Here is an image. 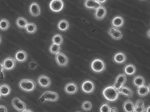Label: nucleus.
Segmentation results:
<instances>
[{
    "instance_id": "aec40b11",
    "label": "nucleus",
    "mask_w": 150,
    "mask_h": 112,
    "mask_svg": "<svg viewBox=\"0 0 150 112\" xmlns=\"http://www.w3.org/2000/svg\"><path fill=\"white\" fill-rule=\"evenodd\" d=\"M117 91L118 93L122 94L128 98H131L133 95V92L132 90L126 86L122 87L119 90H117Z\"/></svg>"
},
{
    "instance_id": "0eeeda50",
    "label": "nucleus",
    "mask_w": 150,
    "mask_h": 112,
    "mask_svg": "<svg viewBox=\"0 0 150 112\" xmlns=\"http://www.w3.org/2000/svg\"><path fill=\"white\" fill-rule=\"evenodd\" d=\"M94 89V84L91 80H86L81 85V89L86 93H91L93 92Z\"/></svg>"
},
{
    "instance_id": "c9c22d12",
    "label": "nucleus",
    "mask_w": 150,
    "mask_h": 112,
    "mask_svg": "<svg viewBox=\"0 0 150 112\" xmlns=\"http://www.w3.org/2000/svg\"><path fill=\"white\" fill-rule=\"evenodd\" d=\"M0 112H8L7 108L5 106L0 105Z\"/></svg>"
},
{
    "instance_id": "7c9ffc66",
    "label": "nucleus",
    "mask_w": 150,
    "mask_h": 112,
    "mask_svg": "<svg viewBox=\"0 0 150 112\" xmlns=\"http://www.w3.org/2000/svg\"><path fill=\"white\" fill-rule=\"evenodd\" d=\"M52 42L53 44L60 45L63 43V37L60 34H56L52 37Z\"/></svg>"
},
{
    "instance_id": "9d476101",
    "label": "nucleus",
    "mask_w": 150,
    "mask_h": 112,
    "mask_svg": "<svg viewBox=\"0 0 150 112\" xmlns=\"http://www.w3.org/2000/svg\"><path fill=\"white\" fill-rule=\"evenodd\" d=\"M126 76L124 74H119L117 75V77L116 78L115 81V84L113 85V87L116 89L117 90H119L123 85L126 82Z\"/></svg>"
},
{
    "instance_id": "49530a36",
    "label": "nucleus",
    "mask_w": 150,
    "mask_h": 112,
    "mask_svg": "<svg viewBox=\"0 0 150 112\" xmlns=\"http://www.w3.org/2000/svg\"></svg>"
},
{
    "instance_id": "473e14b6",
    "label": "nucleus",
    "mask_w": 150,
    "mask_h": 112,
    "mask_svg": "<svg viewBox=\"0 0 150 112\" xmlns=\"http://www.w3.org/2000/svg\"><path fill=\"white\" fill-rule=\"evenodd\" d=\"M81 107L85 111H89L92 108V103L89 101H85L82 103Z\"/></svg>"
},
{
    "instance_id": "a878e982",
    "label": "nucleus",
    "mask_w": 150,
    "mask_h": 112,
    "mask_svg": "<svg viewBox=\"0 0 150 112\" xmlns=\"http://www.w3.org/2000/svg\"><path fill=\"white\" fill-rule=\"evenodd\" d=\"M145 80L144 77L139 75L136 76L133 79V83L135 86L139 87L144 85Z\"/></svg>"
},
{
    "instance_id": "f704fd0d",
    "label": "nucleus",
    "mask_w": 150,
    "mask_h": 112,
    "mask_svg": "<svg viewBox=\"0 0 150 112\" xmlns=\"http://www.w3.org/2000/svg\"><path fill=\"white\" fill-rule=\"evenodd\" d=\"M37 66V64L35 61H31L30 63L29 67L32 70L35 69Z\"/></svg>"
},
{
    "instance_id": "c756f323",
    "label": "nucleus",
    "mask_w": 150,
    "mask_h": 112,
    "mask_svg": "<svg viewBox=\"0 0 150 112\" xmlns=\"http://www.w3.org/2000/svg\"><path fill=\"white\" fill-rule=\"evenodd\" d=\"M10 23L8 20L3 18L0 20V30L2 31L7 30L9 28Z\"/></svg>"
},
{
    "instance_id": "58836bf2",
    "label": "nucleus",
    "mask_w": 150,
    "mask_h": 112,
    "mask_svg": "<svg viewBox=\"0 0 150 112\" xmlns=\"http://www.w3.org/2000/svg\"><path fill=\"white\" fill-rule=\"evenodd\" d=\"M4 78V74H3V73H1V74H0V79H2Z\"/></svg>"
},
{
    "instance_id": "4be33fe9",
    "label": "nucleus",
    "mask_w": 150,
    "mask_h": 112,
    "mask_svg": "<svg viewBox=\"0 0 150 112\" xmlns=\"http://www.w3.org/2000/svg\"><path fill=\"white\" fill-rule=\"evenodd\" d=\"M11 93V88L8 85L2 84L0 86V94L4 97L8 96Z\"/></svg>"
},
{
    "instance_id": "5701e85b",
    "label": "nucleus",
    "mask_w": 150,
    "mask_h": 112,
    "mask_svg": "<svg viewBox=\"0 0 150 112\" xmlns=\"http://www.w3.org/2000/svg\"><path fill=\"white\" fill-rule=\"evenodd\" d=\"M124 72L126 75H133L136 72V67L132 64H129L125 66L124 69Z\"/></svg>"
},
{
    "instance_id": "ddd939ff",
    "label": "nucleus",
    "mask_w": 150,
    "mask_h": 112,
    "mask_svg": "<svg viewBox=\"0 0 150 112\" xmlns=\"http://www.w3.org/2000/svg\"><path fill=\"white\" fill-rule=\"evenodd\" d=\"M107 15V9L104 6H101L100 8L96 10L94 16L96 19L101 20L103 19Z\"/></svg>"
},
{
    "instance_id": "a18cd8bd",
    "label": "nucleus",
    "mask_w": 150,
    "mask_h": 112,
    "mask_svg": "<svg viewBox=\"0 0 150 112\" xmlns=\"http://www.w3.org/2000/svg\"><path fill=\"white\" fill-rule=\"evenodd\" d=\"M1 94H0V99H1Z\"/></svg>"
},
{
    "instance_id": "dca6fc26",
    "label": "nucleus",
    "mask_w": 150,
    "mask_h": 112,
    "mask_svg": "<svg viewBox=\"0 0 150 112\" xmlns=\"http://www.w3.org/2000/svg\"><path fill=\"white\" fill-rule=\"evenodd\" d=\"M113 60L117 64H124L126 60V55L124 52H119L114 55Z\"/></svg>"
},
{
    "instance_id": "37998d69",
    "label": "nucleus",
    "mask_w": 150,
    "mask_h": 112,
    "mask_svg": "<svg viewBox=\"0 0 150 112\" xmlns=\"http://www.w3.org/2000/svg\"><path fill=\"white\" fill-rule=\"evenodd\" d=\"M150 107L149 106L148 107V108H146V112H150Z\"/></svg>"
},
{
    "instance_id": "f257e3e1",
    "label": "nucleus",
    "mask_w": 150,
    "mask_h": 112,
    "mask_svg": "<svg viewBox=\"0 0 150 112\" xmlns=\"http://www.w3.org/2000/svg\"><path fill=\"white\" fill-rule=\"evenodd\" d=\"M103 94L104 98L110 102L116 100L118 97V91L115 88L111 86L107 87L103 91Z\"/></svg>"
},
{
    "instance_id": "393cba45",
    "label": "nucleus",
    "mask_w": 150,
    "mask_h": 112,
    "mask_svg": "<svg viewBox=\"0 0 150 112\" xmlns=\"http://www.w3.org/2000/svg\"><path fill=\"white\" fill-rule=\"evenodd\" d=\"M69 24L68 21L65 19H62L58 24V28L59 30L65 32L69 29Z\"/></svg>"
},
{
    "instance_id": "4c0bfd02",
    "label": "nucleus",
    "mask_w": 150,
    "mask_h": 112,
    "mask_svg": "<svg viewBox=\"0 0 150 112\" xmlns=\"http://www.w3.org/2000/svg\"><path fill=\"white\" fill-rule=\"evenodd\" d=\"M4 68H3V66H2V64L1 63H0V74L1 73L3 72V70H4Z\"/></svg>"
},
{
    "instance_id": "b1692460",
    "label": "nucleus",
    "mask_w": 150,
    "mask_h": 112,
    "mask_svg": "<svg viewBox=\"0 0 150 112\" xmlns=\"http://www.w3.org/2000/svg\"><path fill=\"white\" fill-rule=\"evenodd\" d=\"M123 109L125 112H134L135 106L130 100H127L123 104Z\"/></svg>"
},
{
    "instance_id": "cd10ccee",
    "label": "nucleus",
    "mask_w": 150,
    "mask_h": 112,
    "mask_svg": "<svg viewBox=\"0 0 150 112\" xmlns=\"http://www.w3.org/2000/svg\"><path fill=\"white\" fill-rule=\"evenodd\" d=\"M28 23V22L27 19H25L24 18L21 17L18 18L16 20V24H17V26L21 29L26 28Z\"/></svg>"
},
{
    "instance_id": "f8f14e48",
    "label": "nucleus",
    "mask_w": 150,
    "mask_h": 112,
    "mask_svg": "<svg viewBox=\"0 0 150 112\" xmlns=\"http://www.w3.org/2000/svg\"><path fill=\"white\" fill-rule=\"evenodd\" d=\"M29 12L33 16H38L40 15L41 9L37 3L33 2L31 4L29 7Z\"/></svg>"
},
{
    "instance_id": "e433bc0d",
    "label": "nucleus",
    "mask_w": 150,
    "mask_h": 112,
    "mask_svg": "<svg viewBox=\"0 0 150 112\" xmlns=\"http://www.w3.org/2000/svg\"><path fill=\"white\" fill-rule=\"evenodd\" d=\"M117 108L115 107H113L110 108V112H117Z\"/></svg>"
},
{
    "instance_id": "f03ea898",
    "label": "nucleus",
    "mask_w": 150,
    "mask_h": 112,
    "mask_svg": "<svg viewBox=\"0 0 150 112\" xmlns=\"http://www.w3.org/2000/svg\"><path fill=\"white\" fill-rule=\"evenodd\" d=\"M20 88L26 92H31L36 88V84L34 80L30 79H23L19 84Z\"/></svg>"
},
{
    "instance_id": "79ce46f5",
    "label": "nucleus",
    "mask_w": 150,
    "mask_h": 112,
    "mask_svg": "<svg viewBox=\"0 0 150 112\" xmlns=\"http://www.w3.org/2000/svg\"><path fill=\"white\" fill-rule=\"evenodd\" d=\"M147 36L149 38H150V30L148 31L147 32Z\"/></svg>"
},
{
    "instance_id": "423d86ee",
    "label": "nucleus",
    "mask_w": 150,
    "mask_h": 112,
    "mask_svg": "<svg viewBox=\"0 0 150 112\" xmlns=\"http://www.w3.org/2000/svg\"><path fill=\"white\" fill-rule=\"evenodd\" d=\"M12 104L13 107L19 112H23L26 109V104L19 98H14L12 100Z\"/></svg>"
},
{
    "instance_id": "2eb2a0df",
    "label": "nucleus",
    "mask_w": 150,
    "mask_h": 112,
    "mask_svg": "<svg viewBox=\"0 0 150 112\" xmlns=\"http://www.w3.org/2000/svg\"><path fill=\"white\" fill-rule=\"evenodd\" d=\"M65 91L69 94H73L77 92L78 90V86L76 84L73 82L67 84L65 87Z\"/></svg>"
},
{
    "instance_id": "bb28decb",
    "label": "nucleus",
    "mask_w": 150,
    "mask_h": 112,
    "mask_svg": "<svg viewBox=\"0 0 150 112\" xmlns=\"http://www.w3.org/2000/svg\"><path fill=\"white\" fill-rule=\"evenodd\" d=\"M145 110L144 102L142 100L139 99L137 101L135 105L134 112H144Z\"/></svg>"
},
{
    "instance_id": "412c9836",
    "label": "nucleus",
    "mask_w": 150,
    "mask_h": 112,
    "mask_svg": "<svg viewBox=\"0 0 150 112\" xmlns=\"http://www.w3.org/2000/svg\"><path fill=\"white\" fill-rule=\"evenodd\" d=\"M150 85H148V87L146 86L143 85L139 87L138 88L137 90V93L138 94L140 97H144V96H146L149 92H150Z\"/></svg>"
},
{
    "instance_id": "9b49d317",
    "label": "nucleus",
    "mask_w": 150,
    "mask_h": 112,
    "mask_svg": "<svg viewBox=\"0 0 150 112\" xmlns=\"http://www.w3.org/2000/svg\"><path fill=\"white\" fill-rule=\"evenodd\" d=\"M38 83L40 86L44 88H48L50 86L51 80L50 78L45 75H41L38 79Z\"/></svg>"
},
{
    "instance_id": "2f4dec72",
    "label": "nucleus",
    "mask_w": 150,
    "mask_h": 112,
    "mask_svg": "<svg viewBox=\"0 0 150 112\" xmlns=\"http://www.w3.org/2000/svg\"><path fill=\"white\" fill-rule=\"evenodd\" d=\"M60 49L61 47L60 45L52 43L50 46L49 50L52 54L57 55L60 51Z\"/></svg>"
},
{
    "instance_id": "ea45409f",
    "label": "nucleus",
    "mask_w": 150,
    "mask_h": 112,
    "mask_svg": "<svg viewBox=\"0 0 150 112\" xmlns=\"http://www.w3.org/2000/svg\"><path fill=\"white\" fill-rule=\"evenodd\" d=\"M23 112H33L31 109H26Z\"/></svg>"
},
{
    "instance_id": "1a4fd4ad",
    "label": "nucleus",
    "mask_w": 150,
    "mask_h": 112,
    "mask_svg": "<svg viewBox=\"0 0 150 112\" xmlns=\"http://www.w3.org/2000/svg\"><path fill=\"white\" fill-rule=\"evenodd\" d=\"M56 60L58 65L60 66H66L68 63V57L62 52H59L56 55Z\"/></svg>"
},
{
    "instance_id": "a19ab883",
    "label": "nucleus",
    "mask_w": 150,
    "mask_h": 112,
    "mask_svg": "<svg viewBox=\"0 0 150 112\" xmlns=\"http://www.w3.org/2000/svg\"><path fill=\"white\" fill-rule=\"evenodd\" d=\"M97 1L98 2V3H99L100 4H103V3H105V2L106 1Z\"/></svg>"
},
{
    "instance_id": "20e7f679",
    "label": "nucleus",
    "mask_w": 150,
    "mask_h": 112,
    "mask_svg": "<svg viewBox=\"0 0 150 112\" xmlns=\"http://www.w3.org/2000/svg\"><path fill=\"white\" fill-rule=\"evenodd\" d=\"M59 95L57 93L51 91L45 92L39 98V100L42 102L47 101L56 102L58 100Z\"/></svg>"
},
{
    "instance_id": "72a5a7b5",
    "label": "nucleus",
    "mask_w": 150,
    "mask_h": 112,
    "mask_svg": "<svg viewBox=\"0 0 150 112\" xmlns=\"http://www.w3.org/2000/svg\"><path fill=\"white\" fill-rule=\"evenodd\" d=\"M110 107L107 103H104L101 106L100 108V112H110Z\"/></svg>"
},
{
    "instance_id": "7ed1b4c3",
    "label": "nucleus",
    "mask_w": 150,
    "mask_h": 112,
    "mask_svg": "<svg viewBox=\"0 0 150 112\" xmlns=\"http://www.w3.org/2000/svg\"><path fill=\"white\" fill-rule=\"evenodd\" d=\"M91 67L93 71L96 73H100L105 70L106 65L103 60L96 58L91 62Z\"/></svg>"
},
{
    "instance_id": "c03bdc74",
    "label": "nucleus",
    "mask_w": 150,
    "mask_h": 112,
    "mask_svg": "<svg viewBox=\"0 0 150 112\" xmlns=\"http://www.w3.org/2000/svg\"><path fill=\"white\" fill-rule=\"evenodd\" d=\"M1 36L0 35V44L1 43Z\"/></svg>"
},
{
    "instance_id": "f3484780",
    "label": "nucleus",
    "mask_w": 150,
    "mask_h": 112,
    "mask_svg": "<svg viewBox=\"0 0 150 112\" xmlns=\"http://www.w3.org/2000/svg\"><path fill=\"white\" fill-rule=\"evenodd\" d=\"M15 57L16 60L20 63L25 62L28 58V55L25 51L20 50L16 53Z\"/></svg>"
},
{
    "instance_id": "6ab92c4d",
    "label": "nucleus",
    "mask_w": 150,
    "mask_h": 112,
    "mask_svg": "<svg viewBox=\"0 0 150 112\" xmlns=\"http://www.w3.org/2000/svg\"><path fill=\"white\" fill-rule=\"evenodd\" d=\"M84 6L88 9H97L101 6V4L97 1H86L84 2Z\"/></svg>"
},
{
    "instance_id": "c85d7f7f",
    "label": "nucleus",
    "mask_w": 150,
    "mask_h": 112,
    "mask_svg": "<svg viewBox=\"0 0 150 112\" xmlns=\"http://www.w3.org/2000/svg\"><path fill=\"white\" fill-rule=\"evenodd\" d=\"M26 31L29 34H34L37 30V27L36 24L33 22L28 23L26 28Z\"/></svg>"
},
{
    "instance_id": "39448f33",
    "label": "nucleus",
    "mask_w": 150,
    "mask_h": 112,
    "mask_svg": "<svg viewBox=\"0 0 150 112\" xmlns=\"http://www.w3.org/2000/svg\"><path fill=\"white\" fill-rule=\"evenodd\" d=\"M64 3L61 0H52L50 3V9L53 12L61 11L64 8Z\"/></svg>"
},
{
    "instance_id": "a211bd4d",
    "label": "nucleus",
    "mask_w": 150,
    "mask_h": 112,
    "mask_svg": "<svg viewBox=\"0 0 150 112\" xmlns=\"http://www.w3.org/2000/svg\"><path fill=\"white\" fill-rule=\"evenodd\" d=\"M111 23L114 28H121L124 24V20L122 17L117 16L112 19Z\"/></svg>"
},
{
    "instance_id": "6e6552de",
    "label": "nucleus",
    "mask_w": 150,
    "mask_h": 112,
    "mask_svg": "<svg viewBox=\"0 0 150 112\" xmlns=\"http://www.w3.org/2000/svg\"><path fill=\"white\" fill-rule=\"evenodd\" d=\"M16 64L15 60L13 58L8 57L3 60L2 65L5 70H11L15 68Z\"/></svg>"
},
{
    "instance_id": "4468645a",
    "label": "nucleus",
    "mask_w": 150,
    "mask_h": 112,
    "mask_svg": "<svg viewBox=\"0 0 150 112\" xmlns=\"http://www.w3.org/2000/svg\"><path fill=\"white\" fill-rule=\"evenodd\" d=\"M108 32L111 37L115 40H119L122 37V32L118 29L114 28H110L108 31Z\"/></svg>"
}]
</instances>
